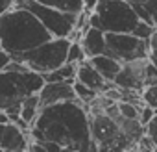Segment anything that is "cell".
<instances>
[{"label":"cell","instance_id":"6da1fadb","mask_svg":"<svg viewBox=\"0 0 157 152\" xmlns=\"http://www.w3.org/2000/svg\"><path fill=\"white\" fill-rule=\"evenodd\" d=\"M30 135L32 141L54 143L59 150H96L89 106L78 98L41 108Z\"/></svg>","mask_w":157,"mask_h":152},{"label":"cell","instance_id":"7a4b0ae2","mask_svg":"<svg viewBox=\"0 0 157 152\" xmlns=\"http://www.w3.org/2000/svg\"><path fill=\"white\" fill-rule=\"evenodd\" d=\"M54 34L41 22V19L22 6H13L2 11L0 17V48L10 54L28 52L46 41Z\"/></svg>","mask_w":157,"mask_h":152},{"label":"cell","instance_id":"3957f363","mask_svg":"<svg viewBox=\"0 0 157 152\" xmlns=\"http://www.w3.org/2000/svg\"><path fill=\"white\" fill-rule=\"evenodd\" d=\"M46 84L44 74L33 69H4L0 70V110L10 119L21 115V104L26 97L37 95Z\"/></svg>","mask_w":157,"mask_h":152},{"label":"cell","instance_id":"277c9868","mask_svg":"<svg viewBox=\"0 0 157 152\" xmlns=\"http://www.w3.org/2000/svg\"><path fill=\"white\" fill-rule=\"evenodd\" d=\"M104 32L135 34L142 19L129 0H100L96 10Z\"/></svg>","mask_w":157,"mask_h":152},{"label":"cell","instance_id":"5b68a950","mask_svg":"<svg viewBox=\"0 0 157 152\" xmlns=\"http://www.w3.org/2000/svg\"><path fill=\"white\" fill-rule=\"evenodd\" d=\"M70 43H72L70 37H52L50 41H46L28 52L15 54L13 58L26 63L30 69L44 74V72H50V70L61 67L63 63H67Z\"/></svg>","mask_w":157,"mask_h":152},{"label":"cell","instance_id":"8992f818","mask_svg":"<svg viewBox=\"0 0 157 152\" xmlns=\"http://www.w3.org/2000/svg\"><path fill=\"white\" fill-rule=\"evenodd\" d=\"M15 6H22V8H28L30 11H33L41 19V22L54 34V37H70L72 39V35L76 34L80 13L63 11L59 8L41 4L37 0H17Z\"/></svg>","mask_w":157,"mask_h":152},{"label":"cell","instance_id":"52a82bcc","mask_svg":"<svg viewBox=\"0 0 157 152\" xmlns=\"http://www.w3.org/2000/svg\"><path fill=\"white\" fill-rule=\"evenodd\" d=\"M91 134L96 150H133V143L124 135L117 119L105 111L91 115Z\"/></svg>","mask_w":157,"mask_h":152},{"label":"cell","instance_id":"ba28073f","mask_svg":"<svg viewBox=\"0 0 157 152\" xmlns=\"http://www.w3.org/2000/svg\"><path fill=\"white\" fill-rule=\"evenodd\" d=\"M107 39V54L124 61L148 58L150 43L135 34H118V32H105Z\"/></svg>","mask_w":157,"mask_h":152},{"label":"cell","instance_id":"9c48e42d","mask_svg":"<svg viewBox=\"0 0 157 152\" xmlns=\"http://www.w3.org/2000/svg\"><path fill=\"white\" fill-rule=\"evenodd\" d=\"M148 63H150L148 58L124 61V63H122V69H120V72H118V76L115 78V84H117L118 87L142 91V89L146 87V67H148Z\"/></svg>","mask_w":157,"mask_h":152},{"label":"cell","instance_id":"30bf717a","mask_svg":"<svg viewBox=\"0 0 157 152\" xmlns=\"http://www.w3.org/2000/svg\"><path fill=\"white\" fill-rule=\"evenodd\" d=\"M30 132L22 130L17 122L6 121L0 122V150L2 152H24L30 150L32 135Z\"/></svg>","mask_w":157,"mask_h":152},{"label":"cell","instance_id":"8fae6325","mask_svg":"<svg viewBox=\"0 0 157 152\" xmlns=\"http://www.w3.org/2000/svg\"><path fill=\"white\" fill-rule=\"evenodd\" d=\"M76 97V89H74V80H65V82H46L43 86V89L39 91V100H41V108L44 106H52L57 102H67V100H74Z\"/></svg>","mask_w":157,"mask_h":152},{"label":"cell","instance_id":"7c38bea8","mask_svg":"<svg viewBox=\"0 0 157 152\" xmlns=\"http://www.w3.org/2000/svg\"><path fill=\"white\" fill-rule=\"evenodd\" d=\"M76 80H80L82 84L89 86L91 89H94V91H98V93H104V91H107L111 86H115V82H107V80H105V76L91 63L89 58L78 65Z\"/></svg>","mask_w":157,"mask_h":152},{"label":"cell","instance_id":"4fadbf2b","mask_svg":"<svg viewBox=\"0 0 157 152\" xmlns=\"http://www.w3.org/2000/svg\"><path fill=\"white\" fill-rule=\"evenodd\" d=\"M80 41L83 45V50H85L87 58H94V56H100V54L107 52V39H105V32L102 28L87 26L82 32Z\"/></svg>","mask_w":157,"mask_h":152},{"label":"cell","instance_id":"5bb4252c","mask_svg":"<svg viewBox=\"0 0 157 152\" xmlns=\"http://www.w3.org/2000/svg\"><path fill=\"white\" fill-rule=\"evenodd\" d=\"M91 63L105 76V80L107 82H115V78L118 76L120 69H122V61L113 58L111 54H100V56H94V58H89Z\"/></svg>","mask_w":157,"mask_h":152},{"label":"cell","instance_id":"9a60e30c","mask_svg":"<svg viewBox=\"0 0 157 152\" xmlns=\"http://www.w3.org/2000/svg\"><path fill=\"white\" fill-rule=\"evenodd\" d=\"M117 122L120 124L124 135L133 143V146H137V143L140 141V137L146 134V124L140 119H131V117H124L122 113L117 117Z\"/></svg>","mask_w":157,"mask_h":152},{"label":"cell","instance_id":"2e32d148","mask_svg":"<svg viewBox=\"0 0 157 152\" xmlns=\"http://www.w3.org/2000/svg\"><path fill=\"white\" fill-rule=\"evenodd\" d=\"M76 72H78V65L76 63H63L61 67L44 72V80L46 82H65V80H76Z\"/></svg>","mask_w":157,"mask_h":152},{"label":"cell","instance_id":"e0dca14e","mask_svg":"<svg viewBox=\"0 0 157 152\" xmlns=\"http://www.w3.org/2000/svg\"><path fill=\"white\" fill-rule=\"evenodd\" d=\"M41 111V100H39V93L37 95H32V97H26L21 104V117L30 124L33 126L37 115Z\"/></svg>","mask_w":157,"mask_h":152},{"label":"cell","instance_id":"ac0fdd59","mask_svg":"<svg viewBox=\"0 0 157 152\" xmlns=\"http://www.w3.org/2000/svg\"><path fill=\"white\" fill-rule=\"evenodd\" d=\"M142 21L157 28V0H148L144 4H135L133 6Z\"/></svg>","mask_w":157,"mask_h":152},{"label":"cell","instance_id":"d6986e66","mask_svg":"<svg viewBox=\"0 0 157 152\" xmlns=\"http://www.w3.org/2000/svg\"><path fill=\"white\" fill-rule=\"evenodd\" d=\"M41 4H46V6H54V8H59L63 11H70V13H82L85 10L83 6V0H37Z\"/></svg>","mask_w":157,"mask_h":152},{"label":"cell","instance_id":"ffe728a7","mask_svg":"<svg viewBox=\"0 0 157 152\" xmlns=\"http://www.w3.org/2000/svg\"><path fill=\"white\" fill-rule=\"evenodd\" d=\"M74 89H76V97H78V100H82L83 104H91V102L100 95L98 91L91 89L89 86L82 84L80 80H74Z\"/></svg>","mask_w":157,"mask_h":152},{"label":"cell","instance_id":"44dd1931","mask_svg":"<svg viewBox=\"0 0 157 152\" xmlns=\"http://www.w3.org/2000/svg\"><path fill=\"white\" fill-rule=\"evenodd\" d=\"M85 59H87V54H85V50H83L82 41H80V39H78V41H72V43H70V48H68L67 61L80 65V63H82V61H85Z\"/></svg>","mask_w":157,"mask_h":152},{"label":"cell","instance_id":"7402d4cb","mask_svg":"<svg viewBox=\"0 0 157 152\" xmlns=\"http://www.w3.org/2000/svg\"><path fill=\"white\" fill-rule=\"evenodd\" d=\"M140 97H142L144 104H148V106L157 110V86H146L140 91Z\"/></svg>","mask_w":157,"mask_h":152},{"label":"cell","instance_id":"603a6c76","mask_svg":"<svg viewBox=\"0 0 157 152\" xmlns=\"http://www.w3.org/2000/svg\"><path fill=\"white\" fill-rule=\"evenodd\" d=\"M148 43H150V52H148V59L157 67V28L153 30V34L150 35V39H148Z\"/></svg>","mask_w":157,"mask_h":152},{"label":"cell","instance_id":"cb8c5ba5","mask_svg":"<svg viewBox=\"0 0 157 152\" xmlns=\"http://www.w3.org/2000/svg\"><path fill=\"white\" fill-rule=\"evenodd\" d=\"M155 113H157V110L155 108H151V106H148V104H140V121L144 122V124H148L153 117H155Z\"/></svg>","mask_w":157,"mask_h":152},{"label":"cell","instance_id":"d4e9b609","mask_svg":"<svg viewBox=\"0 0 157 152\" xmlns=\"http://www.w3.org/2000/svg\"><path fill=\"white\" fill-rule=\"evenodd\" d=\"M146 86H157V67L151 61L146 67Z\"/></svg>","mask_w":157,"mask_h":152},{"label":"cell","instance_id":"484cf974","mask_svg":"<svg viewBox=\"0 0 157 152\" xmlns=\"http://www.w3.org/2000/svg\"><path fill=\"white\" fill-rule=\"evenodd\" d=\"M146 134L151 137V141H153L155 146H157V113H155V117L146 124Z\"/></svg>","mask_w":157,"mask_h":152},{"label":"cell","instance_id":"4316f807","mask_svg":"<svg viewBox=\"0 0 157 152\" xmlns=\"http://www.w3.org/2000/svg\"><path fill=\"white\" fill-rule=\"evenodd\" d=\"M98 2H100V0H83V6H85L87 11H94L96 6H98Z\"/></svg>","mask_w":157,"mask_h":152},{"label":"cell","instance_id":"83f0119b","mask_svg":"<svg viewBox=\"0 0 157 152\" xmlns=\"http://www.w3.org/2000/svg\"><path fill=\"white\" fill-rule=\"evenodd\" d=\"M15 2H17V0H2V11H4V10H10V8H13V6H15Z\"/></svg>","mask_w":157,"mask_h":152},{"label":"cell","instance_id":"f1b7e54d","mask_svg":"<svg viewBox=\"0 0 157 152\" xmlns=\"http://www.w3.org/2000/svg\"><path fill=\"white\" fill-rule=\"evenodd\" d=\"M129 2L135 6V4H144V2H148V0H129Z\"/></svg>","mask_w":157,"mask_h":152}]
</instances>
